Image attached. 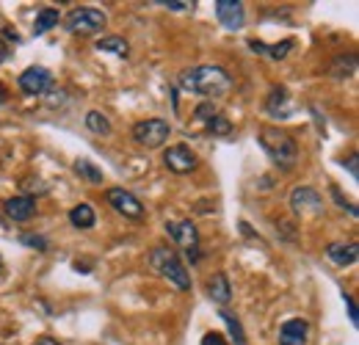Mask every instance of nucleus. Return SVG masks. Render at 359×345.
I'll list each match as a JSON object with an SVG mask.
<instances>
[{
	"label": "nucleus",
	"instance_id": "nucleus-1",
	"mask_svg": "<svg viewBox=\"0 0 359 345\" xmlns=\"http://www.w3.org/2000/svg\"><path fill=\"white\" fill-rule=\"evenodd\" d=\"M180 86L191 94H199V97H208V102L219 100L229 94L232 88V78L226 75V69L222 67H213V64H202V67H194V69H185L180 75Z\"/></svg>",
	"mask_w": 359,
	"mask_h": 345
},
{
	"label": "nucleus",
	"instance_id": "nucleus-2",
	"mask_svg": "<svg viewBox=\"0 0 359 345\" xmlns=\"http://www.w3.org/2000/svg\"><path fill=\"white\" fill-rule=\"evenodd\" d=\"M260 147L266 149V155L279 169H293V163L299 158V147H296L293 135H287L279 128H271V125L260 130Z\"/></svg>",
	"mask_w": 359,
	"mask_h": 345
},
{
	"label": "nucleus",
	"instance_id": "nucleus-3",
	"mask_svg": "<svg viewBox=\"0 0 359 345\" xmlns=\"http://www.w3.org/2000/svg\"><path fill=\"white\" fill-rule=\"evenodd\" d=\"M149 265H152L163 279H169L177 290H191V276H188L185 265L180 262L175 249H169V246H158V249H152Z\"/></svg>",
	"mask_w": 359,
	"mask_h": 345
},
{
	"label": "nucleus",
	"instance_id": "nucleus-4",
	"mask_svg": "<svg viewBox=\"0 0 359 345\" xmlns=\"http://www.w3.org/2000/svg\"><path fill=\"white\" fill-rule=\"evenodd\" d=\"M64 25H67V31H69V34L91 36V34L105 31L108 17H105L100 8H94V6H78V8H72V11H69V17L64 20Z\"/></svg>",
	"mask_w": 359,
	"mask_h": 345
},
{
	"label": "nucleus",
	"instance_id": "nucleus-5",
	"mask_svg": "<svg viewBox=\"0 0 359 345\" xmlns=\"http://www.w3.org/2000/svg\"><path fill=\"white\" fill-rule=\"evenodd\" d=\"M169 135H172V125L166 119H155L152 116V119H141V122L133 125V141L147 147V149L163 147L169 141Z\"/></svg>",
	"mask_w": 359,
	"mask_h": 345
},
{
	"label": "nucleus",
	"instance_id": "nucleus-6",
	"mask_svg": "<svg viewBox=\"0 0 359 345\" xmlns=\"http://www.w3.org/2000/svg\"><path fill=\"white\" fill-rule=\"evenodd\" d=\"M166 232L172 235V241L185 252V257L191 262L199 259V232L191 221H166Z\"/></svg>",
	"mask_w": 359,
	"mask_h": 345
},
{
	"label": "nucleus",
	"instance_id": "nucleus-7",
	"mask_svg": "<svg viewBox=\"0 0 359 345\" xmlns=\"http://www.w3.org/2000/svg\"><path fill=\"white\" fill-rule=\"evenodd\" d=\"M105 199H108V205H111L119 216L133 218V221L144 218V205H141V199L133 196L130 191H125V188H108Z\"/></svg>",
	"mask_w": 359,
	"mask_h": 345
},
{
	"label": "nucleus",
	"instance_id": "nucleus-8",
	"mask_svg": "<svg viewBox=\"0 0 359 345\" xmlns=\"http://www.w3.org/2000/svg\"><path fill=\"white\" fill-rule=\"evenodd\" d=\"M290 208L296 216H315L323 210V196L310 185H299L290 191Z\"/></svg>",
	"mask_w": 359,
	"mask_h": 345
},
{
	"label": "nucleus",
	"instance_id": "nucleus-9",
	"mask_svg": "<svg viewBox=\"0 0 359 345\" xmlns=\"http://www.w3.org/2000/svg\"><path fill=\"white\" fill-rule=\"evenodd\" d=\"M17 86L22 88L28 97H42L47 88L53 86V75L45 67H28L20 78H17Z\"/></svg>",
	"mask_w": 359,
	"mask_h": 345
},
{
	"label": "nucleus",
	"instance_id": "nucleus-10",
	"mask_svg": "<svg viewBox=\"0 0 359 345\" xmlns=\"http://www.w3.org/2000/svg\"><path fill=\"white\" fill-rule=\"evenodd\" d=\"M163 163H166V169L175 174H191L196 169V155L191 152V147H185V144H175V147H169L166 152H163Z\"/></svg>",
	"mask_w": 359,
	"mask_h": 345
},
{
	"label": "nucleus",
	"instance_id": "nucleus-11",
	"mask_svg": "<svg viewBox=\"0 0 359 345\" xmlns=\"http://www.w3.org/2000/svg\"><path fill=\"white\" fill-rule=\"evenodd\" d=\"M213 8H216V17H219V22L224 25L226 31H241L243 28L246 8H243L241 0H216Z\"/></svg>",
	"mask_w": 359,
	"mask_h": 345
},
{
	"label": "nucleus",
	"instance_id": "nucleus-12",
	"mask_svg": "<svg viewBox=\"0 0 359 345\" xmlns=\"http://www.w3.org/2000/svg\"><path fill=\"white\" fill-rule=\"evenodd\" d=\"M307 337H310V323L304 318L285 320L279 329V345H307Z\"/></svg>",
	"mask_w": 359,
	"mask_h": 345
},
{
	"label": "nucleus",
	"instance_id": "nucleus-13",
	"mask_svg": "<svg viewBox=\"0 0 359 345\" xmlns=\"http://www.w3.org/2000/svg\"><path fill=\"white\" fill-rule=\"evenodd\" d=\"M3 208H6V216L11 221H17V224L31 221L36 216V199L34 196H11V199H6Z\"/></svg>",
	"mask_w": 359,
	"mask_h": 345
},
{
	"label": "nucleus",
	"instance_id": "nucleus-14",
	"mask_svg": "<svg viewBox=\"0 0 359 345\" xmlns=\"http://www.w3.org/2000/svg\"><path fill=\"white\" fill-rule=\"evenodd\" d=\"M205 293H208V299L216 304H222L224 306L229 299H232V285H229V279H226V273H213L210 279H208V285H205Z\"/></svg>",
	"mask_w": 359,
	"mask_h": 345
},
{
	"label": "nucleus",
	"instance_id": "nucleus-15",
	"mask_svg": "<svg viewBox=\"0 0 359 345\" xmlns=\"http://www.w3.org/2000/svg\"><path fill=\"white\" fill-rule=\"evenodd\" d=\"M326 257L332 259L334 265L346 268V265H354L359 257V249L357 243H329L326 246Z\"/></svg>",
	"mask_w": 359,
	"mask_h": 345
},
{
	"label": "nucleus",
	"instance_id": "nucleus-16",
	"mask_svg": "<svg viewBox=\"0 0 359 345\" xmlns=\"http://www.w3.org/2000/svg\"><path fill=\"white\" fill-rule=\"evenodd\" d=\"M249 47H252L257 55H266V58H271V61H282V58L293 50V39H285V42H279V44H266V42L252 39Z\"/></svg>",
	"mask_w": 359,
	"mask_h": 345
},
{
	"label": "nucleus",
	"instance_id": "nucleus-17",
	"mask_svg": "<svg viewBox=\"0 0 359 345\" xmlns=\"http://www.w3.org/2000/svg\"><path fill=\"white\" fill-rule=\"evenodd\" d=\"M287 88L285 86H273L271 88V94H269V114L271 116H279V119H285L287 114H290V105H287Z\"/></svg>",
	"mask_w": 359,
	"mask_h": 345
},
{
	"label": "nucleus",
	"instance_id": "nucleus-18",
	"mask_svg": "<svg viewBox=\"0 0 359 345\" xmlns=\"http://www.w3.org/2000/svg\"><path fill=\"white\" fill-rule=\"evenodd\" d=\"M69 224H72L75 229H91V226L97 224V216H94V208H91V205H86V202L75 205V208L69 210Z\"/></svg>",
	"mask_w": 359,
	"mask_h": 345
},
{
	"label": "nucleus",
	"instance_id": "nucleus-19",
	"mask_svg": "<svg viewBox=\"0 0 359 345\" xmlns=\"http://www.w3.org/2000/svg\"><path fill=\"white\" fill-rule=\"evenodd\" d=\"M58 20H61L58 8H42V11L36 14V22H34V34H36V36H42V34H47L50 28H55V25H58Z\"/></svg>",
	"mask_w": 359,
	"mask_h": 345
},
{
	"label": "nucleus",
	"instance_id": "nucleus-20",
	"mask_svg": "<svg viewBox=\"0 0 359 345\" xmlns=\"http://www.w3.org/2000/svg\"><path fill=\"white\" fill-rule=\"evenodd\" d=\"M97 50L100 53H114V55H128L130 53V44L125 42L122 36H102V39H97Z\"/></svg>",
	"mask_w": 359,
	"mask_h": 345
},
{
	"label": "nucleus",
	"instance_id": "nucleus-21",
	"mask_svg": "<svg viewBox=\"0 0 359 345\" xmlns=\"http://www.w3.org/2000/svg\"><path fill=\"white\" fill-rule=\"evenodd\" d=\"M86 128L94 135H111V119L102 114V111H89L86 114Z\"/></svg>",
	"mask_w": 359,
	"mask_h": 345
},
{
	"label": "nucleus",
	"instance_id": "nucleus-22",
	"mask_svg": "<svg viewBox=\"0 0 359 345\" xmlns=\"http://www.w3.org/2000/svg\"><path fill=\"white\" fill-rule=\"evenodd\" d=\"M222 320L226 323L229 334L235 337V345H246V334H243V326H241V320H238L232 312H226V309H222Z\"/></svg>",
	"mask_w": 359,
	"mask_h": 345
},
{
	"label": "nucleus",
	"instance_id": "nucleus-23",
	"mask_svg": "<svg viewBox=\"0 0 359 345\" xmlns=\"http://www.w3.org/2000/svg\"><path fill=\"white\" fill-rule=\"evenodd\" d=\"M75 174L83 177V180H89V182H94V185L102 182V172H100L91 161H86V158H83V161H75Z\"/></svg>",
	"mask_w": 359,
	"mask_h": 345
},
{
	"label": "nucleus",
	"instance_id": "nucleus-24",
	"mask_svg": "<svg viewBox=\"0 0 359 345\" xmlns=\"http://www.w3.org/2000/svg\"><path fill=\"white\" fill-rule=\"evenodd\" d=\"M208 130H210L213 135H229V133H232V125H229V119H226V116L216 114V116L208 122Z\"/></svg>",
	"mask_w": 359,
	"mask_h": 345
},
{
	"label": "nucleus",
	"instance_id": "nucleus-25",
	"mask_svg": "<svg viewBox=\"0 0 359 345\" xmlns=\"http://www.w3.org/2000/svg\"><path fill=\"white\" fill-rule=\"evenodd\" d=\"M20 241H22L25 246H31V249L42 252V255H45L47 249H50V243H47L42 235H31V232H22V235H20Z\"/></svg>",
	"mask_w": 359,
	"mask_h": 345
},
{
	"label": "nucleus",
	"instance_id": "nucleus-26",
	"mask_svg": "<svg viewBox=\"0 0 359 345\" xmlns=\"http://www.w3.org/2000/svg\"><path fill=\"white\" fill-rule=\"evenodd\" d=\"M354 69H357V58L348 55V75H354ZM332 75H334V78H346V58H340V61L332 67Z\"/></svg>",
	"mask_w": 359,
	"mask_h": 345
},
{
	"label": "nucleus",
	"instance_id": "nucleus-27",
	"mask_svg": "<svg viewBox=\"0 0 359 345\" xmlns=\"http://www.w3.org/2000/svg\"><path fill=\"white\" fill-rule=\"evenodd\" d=\"M213 116H216V105H213V102H202V105L194 111V119H196V122H205V125H208Z\"/></svg>",
	"mask_w": 359,
	"mask_h": 345
},
{
	"label": "nucleus",
	"instance_id": "nucleus-28",
	"mask_svg": "<svg viewBox=\"0 0 359 345\" xmlns=\"http://www.w3.org/2000/svg\"><path fill=\"white\" fill-rule=\"evenodd\" d=\"M202 345H229V340H226L222 332H208L202 337Z\"/></svg>",
	"mask_w": 359,
	"mask_h": 345
},
{
	"label": "nucleus",
	"instance_id": "nucleus-29",
	"mask_svg": "<svg viewBox=\"0 0 359 345\" xmlns=\"http://www.w3.org/2000/svg\"><path fill=\"white\" fill-rule=\"evenodd\" d=\"M161 6H166V8H172V11H185V8H191V3H185V0H161Z\"/></svg>",
	"mask_w": 359,
	"mask_h": 345
},
{
	"label": "nucleus",
	"instance_id": "nucleus-30",
	"mask_svg": "<svg viewBox=\"0 0 359 345\" xmlns=\"http://www.w3.org/2000/svg\"><path fill=\"white\" fill-rule=\"evenodd\" d=\"M343 299H346V306H348V318H351V323H354V326H357V323H359L357 304H354V299H351V296H348V293H346V296H343Z\"/></svg>",
	"mask_w": 359,
	"mask_h": 345
},
{
	"label": "nucleus",
	"instance_id": "nucleus-31",
	"mask_svg": "<svg viewBox=\"0 0 359 345\" xmlns=\"http://www.w3.org/2000/svg\"><path fill=\"white\" fill-rule=\"evenodd\" d=\"M6 58H8V47H6V44H3V39H0V64H3Z\"/></svg>",
	"mask_w": 359,
	"mask_h": 345
},
{
	"label": "nucleus",
	"instance_id": "nucleus-32",
	"mask_svg": "<svg viewBox=\"0 0 359 345\" xmlns=\"http://www.w3.org/2000/svg\"><path fill=\"white\" fill-rule=\"evenodd\" d=\"M348 169H351V177L357 180V158H351V161H348Z\"/></svg>",
	"mask_w": 359,
	"mask_h": 345
},
{
	"label": "nucleus",
	"instance_id": "nucleus-33",
	"mask_svg": "<svg viewBox=\"0 0 359 345\" xmlns=\"http://www.w3.org/2000/svg\"><path fill=\"white\" fill-rule=\"evenodd\" d=\"M6 100H8V88H6L3 83H0V105H3Z\"/></svg>",
	"mask_w": 359,
	"mask_h": 345
},
{
	"label": "nucleus",
	"instance_id": "nucleus-34",
	"mask_svg": "<svg viewBox=\"0 0 359 345\" xmlns=\"http://www.w3.org/2000/svg\"><path fill=\"white\" fill-rule=\"evenodd\" d=\"M39 345H61V343H58V340H50V337H42Z\"/></svg>",
	"mask_w": 359,
	"mask_h": 345
},
{
	"label": "nucleus",
	"instance_id": "nucleus-35",
	"mask_svg": "<svg viewBox=\"0 0 359 345\" xmlns=\"http://www.w3.org/2000/svg\"><path fill=\"white\" fill-rule=\"evenodd\" d=\"M0 273H3V262H0Z\"/></svg>",
	"mask_w": 359,
	"mask_h": 345
}]
</instances>
